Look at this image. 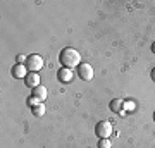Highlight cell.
I'll list each match as a JSON object with an SVG mask.
<instances>
[{
    "mask_svg": "<svg viewBox=\"0 0 155 148\" xmlns=\"http://www.w3.org/2000/svg\"><path fill=\"white\" fill-rule=\"evenodd\" d=\"M59 61H61V64L64 67L74 69V67H78L79 64H81V55H79V52H78L76 48L66 47V48L61 52V55H59Z\"/></svg>",
    "mask_w": 155,
    "mask_h": 148,
    "instance_id": "6da1fadb",
    "label": "cell"
},
{
    "mask_svg": "<svg viewBox=\"0 0 155 148\" xmlns=\"http://www.w3.org/2000/svg\"><path fill=\"white\" fill-rule=\"evenodd\" d=\"M24 66L28 67L29 72H38L40 69L43 67V59L36 54H31V55H28V61H26Z\"/></svg>",
    "mask_w": 155,
    "mask_h": 148,
    "instance_id": "7a4b0ae2",
    "label": "cell"
},
{
    "mask_svg": "<svg viewBox=\"0 0 155 148\" xmlns=\"http://www.w3.org/2000/svg\"><path fill=\"white\" fill-rule=\"evenodd\" d=\"M95 134L98 136V140L102 138H109L112 134V124L109 121H100L97 126H95Z\"/></svg>",
    "mask_w": 155,
    "mask_h": 148,
    "instance_id": "3957f363",
    "label": "cell"
},
{
    "mask_svg": "<svg viewBox=\"0 0 155 148\" xmlns=\"http://www.w3.org/2000/svg\"><path fill=\"white\" fill-rule=\"evenodd\" d=\"M78 76H79V79H83V81L93 79V67L90 66L88 62L79 64V66H78Z\"/></svg>",
    "mask_w": 155,
    "mask_h": 148,
    "instance_id": "277c9868",
    "label": "cell"
},
{
    "mask_svg": "<svg viewBox=\"0 0 155 148\" xmlns=\"http://www.w3.org/2000/svg\"><path fill=\"white\" fill-rule=\"evenodd\" d=\"M57 79L62 83H71L72 79H74V71L72 69H67V67H62V69H59V72H57Z\"/></svg>",
    "mask_w": 155,
    "mask_h": 148,
    "instance_id": "5b68a950",
    "label": "cell"
},
{
    "mask_svg": "<svg viewBox=\"0 0 155 148\" xmlns=\"http://www.w3.org/2000/svg\"><path fill=\"white\" fill-rule=\"evenodd\" d=\"M24 83H26V86L29 88H36L40 86V76H38V72H28V76L24 77Z\"/></svg>",
    "mask_w": 155,
    "mask_h": 148,
    "instance_id": "8992f818",
    "label": "cell"
},
{
    "mask_svg": "<svg viewBox=\"0 0 155 148\" xmlns=\"http://www.w3.org/2000/svg\"><path fill=\"white\" fill-rule=\"evenodd\" d=\"M12 76L14 77H26L28 76V67L24 66V64H16V66L12 67Z\"/></svg>",
    "mask_w": 155,
    "mask_h": 148,
    "instance_id": "52a82bcc",
    "label": "cell"
},
{
    "mask_svg": "<svg viewBox=\"0 0 155 148\" xmlns=\"http://www.w3.org/2000/svg\"><path fill=\"white\" fill-rule=\"evenodd\" d=\"M47 95H48V93H47V88L41 86V84H40V86H36L33 90V97H36L40 102H43V100L47 98Z\"/></svg>",
    "mask_w": 155,
    "mask_h": 148,
    "instance_id": "ba28073f",
    "label": "cell"
},
{
    "mask_svg": "<svg viewBox=\"0 0 155 148\" xmlns=\"http://www.w3.org/2000/svg\"><path fill=\"white\" fill-rule=\"evenodd\" d=\"M109 107H110L112 112H119V114H124V110H122V107H124V102H122V100H119V98L112 100Z\"/></svg>",
    "mask_w": 155,
    "mask_h": 148,
    "instance_id": "9c48e42d",
    "label": "cell"
},
{
    "mask_svg": "<svg viewBox=\"0 0 155 148\" xmlns=\"http://www.w3.org/2000/svg\"><path fill=\"white\" fill-rule=\"evenodd\" d=\"M31 110H33V115H36V117L45 115V105L43 104H38V105H35V107H31Z\"/></svg>",
    "mask_w": 155,
    "mask_h": 148,
    "instance_id": "30bf717a",
    "label": "cell"
},
{
    "mask_svg": "<svg viewBox=\"0 0 155 148\" xmlns=\"http://www.w3.org/2000/svg\"><path fill=\"white\" fill-rule=\"evenodd\" d=\"M110 140L109 138H102V140H98V148H110Z\"/></svg>",
    "mask_w": 155,
    "mask_h": 148,
    "instance_id": "8fae6325",
    "label": "cell"
},
{
    "mask_svg": "<svg viewBox=\"0 0 155 148\" xmlns=\"http://www.w3.org/2000/svg\"><path fill=\"white\" fill-rule=\"evenodd\" d=\"M28 104H29V107H35V105H38V104H41L36 97H29L28 98Z\"/></svg>",
    "mask_w": 155,
    "mask_h": 148,
    "instance_id": "7c38bea8",
    "label": "cell"
},
{
    "mask_svg": "<svg viewBox=\"0 0 155 148\" xmlns=\"http://www.w3.org/2000/svg\"><path fill=\"white\" fill-rule=\"evenodd\" d=\"M124 110L133 112V110H134V102H124Z\"/></svg>",
    "mask_w": 155,
    "mask_h": 148,
    "instance_id": "4fadbf2b",
    "label": "cell"
},
{
    "mask_svg": "<svg viewBox=\"0 0 155 148\" xmlns=\"http://www.w3.org/2000/svg\"><path fill=\"white\" fill-rule=\"evenodd\" d=\"M152 79H153V81H155V67H153V69H152Z\"/></svg>",
    "mask_w": 155,
    "mask_h": 148,
    "instance_id": "5bb4252c",
    "label": "cell"
},
{
    "mask_svg": "<svg viewBox=\"0 0 155 148\" xmlns=\"http://www.w3.org/2000/svg\"><path fill=\"white\" fill-rule=\"evenodd\" d=\"M152 50H153V54H155V43H153V45H152Z\"/></svg>",
    "mask_w": 155,
    "mask_h": 148,
    "instance_id": "9a60e30c",
    "label": "cell"
},
{
    "mask_svg": "<svg viewBox=\"0 0 155 148\" xmlns=\"http://www.w3.org/2000/svg\"><path fill=\"white\" fill-rule=\"evenodd\" d=\"M153 121H155V112H153Z\"/></svg>",
    "mask_w": 155,
    "mask_h": 148,
    "instance_id": "2e32d148",
    "label": "cell"
}]
</instances>
